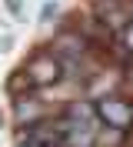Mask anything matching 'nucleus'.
<instances>
[{
  "instance_id": "nucleus-2",
  "label": "nucleus",
  "mask_w": 133,
  "mask_h": 147,
  "mask_svg": "<svg viewBox=\"0 0 133 147\" xmlns=\"http://www.w3.org/2000/svg\"><path fill=\"white\" fill-rule=\"evenodd\" d=\"M60 60L53 54H37L30 64H27V77L37 84V87H43V84H57L60 80Z\"/></svg>"
},
{
  "instance_id": "nucleus-1",
  "label": "nucleus",
  "mask_w": 133,
  "mask_h": 147,
  "mask_svg": "<svg viewBox=\"0 0 133 147\" xmlns=\"http://www.w3.org/2000/svg\"><path fill=\"white\" fill-rule=\"evenodd\" d=\"M97 117L113 130H130L133 127V104L123 97H100L97 100Z\"/></svg>"
},
{
  "instance_id": "nucleus-4",
  "label": "nucleus",
  "mask_w": 133,
  "mask_h": 147,
  "mask_svg": "<svg viewBox=\"0 0 133 147\" xmlns=\"http://www.w3.org/2000/svg\"><path fill=\"white\" fill-rule=\"evenodd\" d=\"M123 44H126V50H133V24L123 27Z\"/></svg>"
},
{
  "instance_id": "nucleus-6",
  "label": "nucleus",
  "mask_w": 133,
  "mask_h": 147,
  "mask_svg": "<svg viewBox=\"0 0 133 147\" xmlns=\"http://www.w3.org/2000/svg\"><path fill=\"white\" fill-rule=\"evenodd\" d=\"M0 124H3V117H0Z\"/></svg>"
},
{
  "instance_id": "nucleus-3",
  "label": "nucleus",
  "mask_w": 133,
  "mask_h": 147,
  "mask_svg": "<svg viewBox=\"0 0 133 147\" xmlns=\"http://www.w3.org/2000/svg\"><path fill=\"white\" fill-rule=\"evenodd\" d=\"M57 3H43V7H40V20H43V24H50V17H57Z\"/></svg>"
},
{
  "instance_id": "nucleus-5",
  "label": "nucleus",
  "mask_w": 133,
  "mask_h": 147,
  "mask_svg": "<svg viewBox=\"0 0 133 147\" xmlns=\"http://www.w3.org/2000/svg\"><path fill=\"white\" fill-rule=\"evenodd\" d=\"M20 7H23V0H7V10H10V13H20Z\"/></svg>"
}]
</instances>
